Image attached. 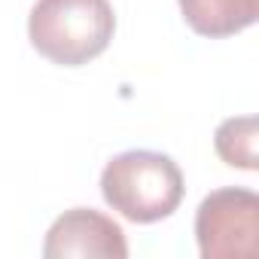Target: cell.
Instances as JSON below:
<instances>
[{
  "mask_svg": "<svg viewBox=\"0 0 259 259\" xmlns=\"http://www.w3.org/2000/svg\"><path fill=\"white\" fill-rule=\"evenodd\" d=\"M104 201L132 223H159L183 201V174L177 162L153 150L113 156L101 171Z\"/></svg>",
  "mask_w": 259,
  "mask_h": 259,
  "instance_id": "6da1fadb",
  "label": "cell"
},
{
  "mask_svg": "<svg viewBox=\"0 0 259 259\" xmlns=\"http://www.w3.org/2000/svg\"><path fill=\"white\" fill-rule=\"evenodd\" d=\"M217 156L241 171H256V119L253 116H232L220 122L213 135Z\"/></svg>",
  "mask_w": 259,
  "mask_h": 259,
  "instance_id": "8992f818",
  "label": "cell"
},
{
  "mask_svg": "<svg viewBox=\"0 0 259 259\" xmlns=\"http://www.w3.org/2000/svg\"><path fill=\"white\" fill-rule=\"evenodd\" d=\"M183 22L210 40L232 37L256 22V0H180Z\"/></svg>",
  "mask_w": 259,
  "mask_h": 259,
  "instance_id": "5b68a950",
  "label": "cell"
},
{
  "mask_svg": "<svg viewBox=\"0 0 259 259\" xmlns=\"http://www.w3.org/2000/svg\"><path fill=\"white\" fill-rule=\"evenodd\" d=\"M46 259H67V256H101V259H125L128 241L119 223L107 213L92 207H73L61 213L43 241Z\"/></svg>",
  "mask_w": 259,
  "mask_h": 259,
  "instance_id": "277c9868",
  "label": "cell"
},
{
  "mask_svg": "<svg viewBox=\"0 0 259 259\" xmlns=\"http://www.w3.org/2000/svg\"><path fill=\"white\" fill-rule=\"evenodd\" d=\"M116 31L110 0H37L28 16L31 46L64 67L98 58Z\"/></svg>",
  "mask_w": 259,
  "mask_h": 259,
  "instance_id": "7a4b0ae2",
  "label": "cell"
},
{
  "mask_svg": "<svg viewBox=\"0 0 259 259\" xmlns=\"http://www.w3.org/2000/svg\"><path fill=\"white\" fill-rule=\"evenodd\" d=\"M195 238L204 259H253L259 253V195L238 186L210 192L198 204Z\"/></svg>",
  "mask_w": 259,
  "mask_h": 259,
  "instance_id": "3957f363",
  "label": "cell"
}]
</instances>
